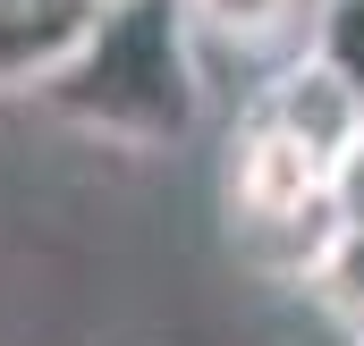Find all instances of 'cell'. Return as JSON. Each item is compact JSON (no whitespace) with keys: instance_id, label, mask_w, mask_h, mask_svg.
I'll list each match as a JSON object with an SVG mask.
<instances>
[{"instance_id":"1","label":"cell","mask_w":364,"mask_h":346,"mask_svg":"<svg viewBox=\"0 0 364 346\" xmlns=\"http://www.w3.org/2000/svg\"><path fill=\"white\" fill-rule=\"evenodd\" d=\"M34 101L110 152H178L203 127V51L178 0H119L93 9L68 60L34 85Z\"/></svg>"},{"instance_id":"2","label":"cell","mask_w":364,"mask_h":346,"mask_svg":"<svg viewBox=\"0 0 364 346\" xmlns=\"http://www.w3.org/2000/svg\"><path fill=\"white\" fill-rule=\"evenodd\" d=\"M246 118H263L272 135H288V144H296L305 161H322V169H331V161H339V152H348V144L364 135L356 93L339 85V77H331L314 51H296V60L279 68L272 85L255 93V110H246Z\"/></svg>"},{"instance_id":"3","label":"cell","mask_w":364,"mask_h":346,"mask_svg":"<svg viewBox=\"0 0 364 346\" xmlns=\"http://www.w3.org/2000/svg\"><path fill=\"white\" fill-rule=\"evenodd\" d=\"M85 0H43V9H9L0 0V101L9 93H34L60 60H68V43L85 34Z\"/></svg>"},{"instance_id":"4","label":"cell","mask_w":364,"mask_h":346,"mask_svg":"<svg viewBox=\"0 0 364 346\" xmlns=\"http://www.w3.org/2000/svg\"><path fill=\"white\" fill-rule=\"evenodd\" d=\"M186 34H195V51L203 43H229V51H263L279 43L296 17H314V0H178Z\"/></svg>"},{"instance_id":"5","label":"cell","mask_w":364,"mask_h":346,"mask_svg":"<svg viewBox=\"0 0 364 346\" xmlns=\"http://www.w3.org/2000/svg\"><path fill=\"white\" fill-rule=\"evenodd\" d=\"M305 296H314V313L331 330H348V346H364V237H339L331 228V245L305 270Z\"/></svg>"},{"instance_id":"6","label":"cell","mask_w":364,"mask_h":346,"mask_svg":"<svg viewBox=\"0 0 364 346\" xmlns=\"http://www.w3.org/2000/svg\"><path fill=\"white\" fill-rule=\"evenodd\" d=\"M305 51L356 93V110H364V0H314V17H305Z\"/></svg>"},{"instance_id":"7","label":"cell","mask_w":364,"mask_h":346,"mask_svg":"<svg viewBox=\"0 0 364 346\" xmlns=\"http://www.w3.org/2000/svg\"><path fill=\"white\" fill-rule=\"evenodd\" d=\"M322 211H331L339 237H364V135L322 169Z\"/></svg>"},{"instance_id":"8","label":"cell","mask_w":364,"mask_h":346,"mask_svg":"<svg viewBox=\"0 0 364 346\" xmlns=\"http://www.w3.org/2000/svg\"><path fill=\"white\" fill-rule=\"evenodd\" d=\"M9 9H43V0H9Z\"/></svg>"}]
</instances>
